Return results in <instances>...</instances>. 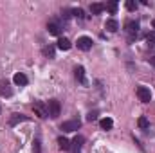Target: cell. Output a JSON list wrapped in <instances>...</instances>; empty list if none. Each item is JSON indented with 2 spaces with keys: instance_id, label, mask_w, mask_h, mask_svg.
<instances>
[{
  "instance_id": "24",
  "label": "cell",
  "mask_w": 155,
  "mask_h": 153,
  "mask_svg": "<svg viewBox=\"0 0 155 153\" xmlns=\"http://www.w3.org/2000/svg\"><path fill=\"white\" fill-rule=\"evenodd\" d=\"M96 119H97V112H90L87 115V121H96Z\"/></svg>"
},
{
  "instance_id": "19",
  "label": "cell",
  "mask_w": 155,
  "mask_h": 153,
  "mask_svg": "<svg viewBox=\"0 0 155 153\" xmlns=\"http://www.w3.org/2000/svg\"><path fill=\"white\" fill-rule=\"evenodd\" d=\"M43 56H47V58H54V47H51V45L43 47Z\"/></svg>"
},
{
  "instance_id": "9",
  "label": "cell",
  "mask_w": 155,
  "mask_h": 153,
  "mask_svg": "<svg viewBox=\"0 0 155 153\" xmlns=\"http://www.w3.org/2000/svg\"><path fill=\"white\" fill-rule=\"evenodd\" d=\"M24 121H27V115H22V114H13L9 117V124L11 126H16L18 122H24Z\"/></svg>"
},
{
  "instance_id": "13",
  "label": "cell",
  "mask_w": 155,
  "mask_h": 153,
  "mask_svg": "<svg viewBox=\"0 0 155 153\" xmlns=\"http://www.w3.org/2000/svg\"><path fill=\"white\" fill-rule=\"evenodd\" d=\"M99 126H101V130H112L114 121H112L110 117H105V119H101V121H99Z\"/></svg>"
},
{
  "instance_id": "20",
  "label": "cell",
  "mask_w": 155,
  "mask_h": 153,
  "mask_svg": "<svg viewBox=\"0 0 155 153\" xmlns=\"http://www.w3.org/2000/svg\"><path fill=\"white\" fill-rule=\"evenodd\" d=\"M105 7H107V9H108L112 15H116V13H117V7H119V5H117V2H108Z\"/></svg>"
},
{
  "instance_id": "12",
  "label": "cell",
  "mask_w": 155,
  "mask_h": 153,
  "mask_svg": "<svg viewBox=\"0 0 155 153\" xmlns=\"http://www.w3.org/2000/svg\"><path fill=\"white\" fill-rule=\"evenodd\" d=\"M71 47H72V43H71L69 38H60L58 40V49H60V50H69Z\"/></svg>"
},
{
  "instance_id": "10",
  "label": "cell",
  "mask_w": 155,
  "mask_h": 153,
  "mask_svg": "<svg viewBox=\"0 0 155 153\" xmlns=\"http://www.w3.org/2000/svg\"><path fill=\"white\" fill-rule=\"evenodd\" d=\"M74 76H76V79L81 85L87 83V79H85V69H83V67H76V69H74Z\"/></svg>"
},
{
  "instance_id": "7",
  "label": "cell",
  "mask_w": 155,
  "mask_h": 153,
  "mask_svg": "<svg viewBox=\"0 0 155 153\" xmlns=\"http://www.w3.org/2000/svg\"><path fill=\"white\" fill-rule=\"evenodd\" d=\"M79 126H81V122L78 119H74V121H65L61 124V130L63 132H76V130H79Z\"/></svg>"
},
{
  "instance_id": "5",
  "label": "cell",
  "mask_w": 155,
  "mask_h": 153,
  "mask_svg": "<svg viewBox=\"0 0 155 153\" xmlns=\"http://www.w3.org/2000/svg\"><path fill=\"white\" fill-rule=\"evenodd\" d=\"M83 142H85V137L83 135H76L74 137V141L71 142V153H81V146H83Z\"/></svg>"
},
{
  "instance_id": "18",
  "label": "cell",
  "mask_w": 155,
  "mask_h": 153,
  "mask_svg": "<svg viewBox=\"0 0 155 153\" xmlns=\"http://www.w3.org/2000/svg\"><path fill=\"white\" fill-rule=\"evenodd\" d=\"M137 124H139V128H141V130H146V128L150 126V122H148V119H146L144 115H141V117L137 119Z\"/></svg>"
},
{
  "instance_id": "23",
  "label": "cell",
  "mask_w": 155,
  "mask_h": 153,
  "mask_svg": "<svg viewBox=\"0 0 155 153\" xmlns=\"http://www.w3.org/2000/svg\"><path fill=\"white\" fill-rule=\"evenodd\" d=\"M146 41H148L150 45H155V31H152V33L146 34Z\"/></svg>"
},
{
  "instance_id": "16",
  "label": "cell",
  "mask_w": 155,
  "mask_h": 153,
  "mask_svg": "<svg viewBox=\"0 0 155 153\" xmlns=\"http://www.w3.org/2000/svg\"><path fill=\"white\" fill-rule=\"evenodd\" d=\"M58 146H60V150H65V151L71 150V142H69V139H65V137H58Z\"/></svg>"
},
{
  "instance_id": "6",
  "label": "cell",
  "mask_w": 155,
  "mask_h": 153,
  "mask_svg": "<svg viewBox=\"0 0 155 153\" xmlns=\"http://www.w3.org/2000/svg\"><path fill=\"white\" fill-rule=\"evenodd\" d=\"M47 31H49V34H52V36H60V33H61V25H60V22L51 20V22L47 24Z\"/></svg>"
},
{
  "instance_id": "11",
  "label": "cell",
  "mask_w": 155,
  "mask_h": 153,
  "mask_svg": "<svg viewBox=\"0 0 155 153\" xmlns=\"http://www.w3.org/2000/svg\"><path fill=\"white\" fill-rule=\"evenodd\" d=\"M105 29H107V31H110V33H117V29H119V24H117V20H114V18L107 20V24H105Z\"/></svg>"
},
{
  "instance_id": "3",
  "label": "cell",
  "mask_w": 155,
  "mask_h": 153,
  "mask_svg": "<svg viewBox=\"0 0 155 153\" xmlns=\"http://www.w3.org/2000/svg\"><path fill=\"white\" fill-rule=\"evenodd\" d=\"M47 112H49V117H52V119H56L60 112H61V106H60V101H56V99H51L49 103H47Z\"/></svg>"
},
{
  "instance_id": "2",
  "label": "cell",
  "mask_w": 155,
  "mask_h": 153,
  "mask_svg": "<svg viewBox=\"0 0 155 153\" xmlns=\"http://www.w3.org/2000/svg\"><path fill=\"white\" fill-rule=\"evenodd\" d=\"M33 110H35V115H38L40 119L49 117V112H47V103H43V101H35V103H33Z\"/></svg>"
},
{
  "instance_id": "4",
  "label": "cell",
  "mask_w": 155,
  "mask_h": 153,
  "mask_svg": "<svg viewBox=\"0 0 155 153\" xmlns=\"http://www.w3.org/2000/svg\"><path fill=\"white\" fill-rule=\"evenodd\" d=\"M137 97H139L143 103H150V101H152V90H150L148 86L141 85V86H137Z\"/></svg>"
},
{
  "instance_id": "15",
  "label": "cell",
  "mask_w": 155,
  "mask_h": 153,
  "mask_svg": "<svg viewBox=\"0 0 155 153\" xmlns=\"http://www.w3.org/2000/svg\"><path fill=\"white\" fill-rule=\"evenodd\" d=\"M13 81H15L16 85H20V86H24V85H27V76L22 74V72H18V74H15Z\"/></svg>"
},
{
  "instance_id": "21",
  "label": "cell",
  "mask_w": 155,
  "mask_h": 153,
  "mask_svg": "<svg viewBox=\"0 0 155 153\" xmlns=\"http://www.w3.org/2000/svg\"><path fill=\"white\" fill-rule=\"evenodd\" d=\"M33 153H41V142H40V139H35V142H33Z\"/></svg>"
},
{
  "instance_id": "1",
  "label": "cell",
  "mask_w": 155,
  "mask_h": 153,
  "mask_svg": "<svg viewBox=\"0 0 155 153\" xmlns=\"http://www.w3.org/2000/svg\"><path fill=\"white\" fill-rule=\"evenodd\" d=\"M124 31L128 33V36H130V41L137 36V33H139V22L137 20H128L126 24H124Z\"/></svg>"
},
{
  "instance_id": "26",
  "label": "cell",
  "mask_w": 155,
  "mask_h": 153,
  "mask_svg": "<svg viewBox=\"0 0 155 153\" xmlns=\"http://www.w3.org/2000/svg\"><path fill=\"white\" fill-rule=\"evenodd\" d=\"M152 65H155V52H152V54H148V58H146Z\"/></svg>"
},
{
  "instance_id": "14",
  "label": "cell",
  "mask_w": 155,
  "mask_h": 153,
  "mask_svg": "<svg viewBox=\"0 0 155 153\" xmlns=\"http://www.w3.org/2000/svg\"><path fill=\"white\" fill-rule=\"evenodd\" d=\"M0 94L5 96V97H9V96L13 94V90L9 88V83H7V81H2V83H0Z\"/></svg>"
},
{
  "instance_id": "27",
  "label": "cell",
  "mask_w": 155,
  "mask_h": 153,
  "mask_svg": "<svg viewBox=\"0 0 155 153\" xmlns=\"http://www.w3.org/2000/svg\"><path fill=\"white\" fill-rule=\"evenodd\" d=\"M152 25H153V29H155V20H153V22H152Z\"/></svg>"
},
{
  "instance_id": "22",
  "label": "cell",
  "mask_w": 155,
  "mask_h": 153,
  "mask_svg": "<svg viewBox=\"0 0 155 153\" xmlns=\"http://www.w3.org/2000/svg\"><path fill=\"white\" fill-rule=\"evenodd\" d=\"M124 5H126V9H128V11H135V9H137V4H135L134 0H128Z\"/></svg>"
},
{
  "instance_id": "25",
  "label": "cell",
  "mask_w": 155,
  "mask_h": 153,
  "mask_svg": "<svg viewBox=\"0 0 155 153\" xmlns=\"http://www.w3.org/2000/svg\"><path fill=\"white\" fill-rule=\"evenodd\" d=\"M72 15L78 16V18H83V11L81 9H72Z\"/></svg>"
},
{
  "instance_id": "17",
  "label": "cell",
  "mask_w": 155,
  "mask_h": 153,
  "mask_svg": "<svg viewBox=\"0 0 155 153\" xmlns=\"http://www.w3.org/2000/svg\"><path fill=\"white\" fill-rule=\"evenodd\" d=\"M103 9H105L103 4H92V5H90V13H92V15H99Z\"/></svg>"
},
{
  "instance_id": "8",
  "label": "cell",
  "mask_w": 155,
  "mask_h": 153,
  "mask_svg": "<svg viewBox=\"0 0 155 153\" xmlns=\"http://www.w3.org/2000/svg\"><path fill=\"white\" fill-rule=\"evenodd\" d=\"M92 38H88V36H81V38H78V49H81V50H88V49H92Z\"/></svg>"
}]
</instances>
